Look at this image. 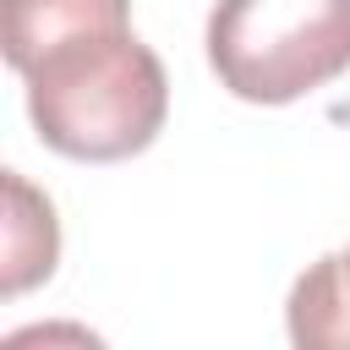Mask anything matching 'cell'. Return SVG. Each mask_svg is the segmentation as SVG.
Wrapping results in <instances>:
<instances>
[{
  "instance_id": "obj_5",
  "label": "cell",
  "mask_w": 350,
  "mask_h": 350,
  "mask_svg": "<svg viewBox=\"0 0 350 350\" xmlns=\"http://www.w3.org/2000/svg\"><path fill=\"white\" fill-rule=\"evenodd\" d=\"M109 16H131V0H0L5 60L11 71H22L49 38L88 27V22H109Z\"/></svg>"
},
{
  "instance_id": "obj_4",
  "label": "cell",
  "mask_w": 350,
  "mask_h": 350,
  "mask_svg": "<svg viewBox=\"0 0 350 350\" xmlns=\"http://www.w3.org/2000/svg\"><path fill=\"white\" fill-rule=\"evenodd\" d=\"M5 197H11V224H5V295H22L27 284L55 273L60 257V224L49 197H38L16 170H5Z\"/></svg>"
},
{
  "instance_id": "obj_1",
  "label": "cell",
  "mask_w": 350,
  "mask_h": 350,
  "mask_svg": "<svg viewBox=\"0 0 350 350\" xmlns=\"http://www.w3.org/2000/svg\"><path fill=\"white\" fill-rule=\"evenodd\" d=\"M22 82L38 142L88 164L142 153L170 115L164 60L131 33V16L88 22L49 38L22 66Z\"/></svg>"
},
{
  "instance_id": "obj_3",
  "label": "cell",
  "mask_w": 350,
  "mask_h": 350,
  "mask_svg": "<svg viewBox=\"0 0 350 350\" xmlns=\"http://www.w3.org/2000/svg\"><path fill=\"white\" fill-rule=\"evenodd\" d=\"M284 317L301 350H350V246L317 257L295 279Z\"/></svg>"
},
{
  "instance_id": "obj_2",
  "label": "cell",
  "mask_w": 350,
  "mask_h": 350,
  "mask_svg": "<svg viewBox=\"0 0 350 350\" xmlns=\"http://www.w3.org/2000/svg\"><path fill=\"white\" fill-rule=\"evenodd\" d=\"M208 66L246 104H290L350 71V0H213Z\"/></svg>"
}]
</instances>
